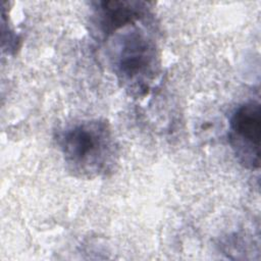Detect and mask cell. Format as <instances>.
<instances>
[{"mask_svg": "<svg viewBox=\"0 0 261 261\" xmlns=\"http://www.w3.org/2000/svg\"><path fill=\"white\" fill-rule=\"evenodd\" d=\"M58 145L67 168L76 176H101L111 171L114 165L116 145L105 121L75 122L60 132Z\"/></svg>", "mask_w": 261, "mask_h": 261, "instance_id": "obj_1", "label": "cell"}, {"mask_svg": "<svg viewBox=\"0 0 261 261\" xmlns=\"http://www.w3.org/2000/svg\"><path fill=\"white\" fill-rule=\"evenodd\" d=\"M114 48V68L120 81L137 93L148 90L159 65L153 41L135 29L119 36Z\"/></svg>", "mask_w": 261, "mask_h": 261, "instance_id": "obj_2", "label": "cell"}, {"mask_svg": "<svg viewBox=\"0 0 261 261\" xmlns=\"http://www.w3.org/2000/svg\"><path fill=\"white\" fill-rule=\"evenodd\" d=\"M260 104L250 101L239 106L229 121V143L239 160L250 168L260 164Z\"/></svg>", "mask_w": 261, "mask_h": 261, "instance_id": "obj_3", "label": "cell"}, {"mask_svg": "<svg viewBox=\"0 0 261 261\" xmlns=\"http://www.w3.org/2000/svg\"><path fill=\"white\" fill-rule=\"evenodd\" d=\"M145 8L143 3L134 1L99 2L97 8H95L98 30L104 37H107L142 18L146 13Z\"/></svg>", "mask_w": 261, "mask_h": 261, "instance_id": "obj_4", "label": "cell"}]
</instances>
